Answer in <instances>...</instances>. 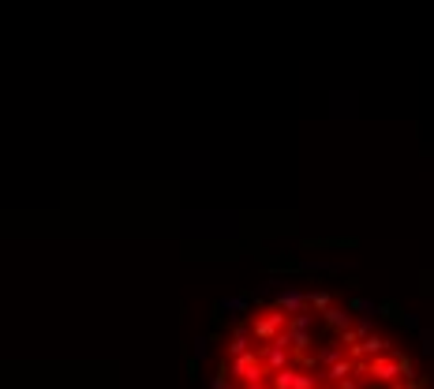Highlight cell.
Segmentation results:
<instances>
[{
  "instance_id": "cell-1",
  "label": "cell",
  "mask_w": 434,
  "mask_h": 389,
  "mask_svg": "<svg viewBox=\"0 0 434 389\" xmlns=\"http://www.w3.org/2000/svg\"><path fill=\"white\" fill-rule=\"evenodd\" d=\"M285 326H288V315H281L278 307H258L255 315L247 318V333H251V341H258L255 348L273 344L285 333Z\"/></svg>"
},
{
  "instance_id": "cell-2",
  "label": "cell",
  "mask_w": 434,
  "mask_h": 389,
  "mask_svg": "<svg viewBox=\"0 0 434 389\" xmlns=\"http://www.w3.org/2000/svg\"><path fill=\"white\" fill-rule=\"evenodd\" d=\"M225 363H229V378H236L240 385H262V382H270V371L262 367L258 348H251V352H244V356H236V359H225Z\"/></svg>"
},
{
  "instance_id": "cell-3",
  "label": "cell",
  "mask_w": 434,
  "mask_h": 389,
  "mask_svg": "<svg viewBox=\"0 0 434 389\" xmlns=\"http://www.w3.org/2000/svg\"><path fill=\"white\" fill-rule=\"evenodd\" d=\"M367 382H375V385H393V382H397V363H393V352L367 359Z\"/></svg>"
},
{
  "instance_id": "cell-4",
  "label": "cell",
  "mask_w": 434,
  "mask_h": 389,
  "mask_svg": "<svg viewBox=\"0 0 434 389\" xmlns=\"http://www.w3.org/2000/svg\"><path fill=\"white\" fill-rule=\"evenodd\" d=\"M258 359H262V367H266L270 374L292 367V352H288L285 344H262V348H258Z\"/></svg>"
},
{
  "instance_id": "cell-5",
  "label": "cell",
  "mask_w": 434,
  "mask_h": 389,
  "mask_svg": "<svg viewBox=\"0 0 434 389\" xmlns=\"http://www.w3.org/2000/svg\"><path fill=\"white\" fill-rule=\"evenodd\" d=\"M270 307H278L281 315H288V318H292V315H304V310H307V292L285 289V292L273 296V303H270Z\"/></svg>"
},
{
  "instance_id": "cell-6",
  "label": "cell",
  "mask_w": 434,
  "mask_h": 389,
  "mask_svg": "<svg viewBox=\"0 0 434 389\" xmlns=\"http://www.w3.org/2000/svg\"><path fill=\"white\" fill-rule=\"evenodd\" d=\"M251 333H247V322H240V326L232 330L229 337V344H225V359H236V356H244V352H251Z\"/></svg>"
},
{
  "instance_id": "cell-7",
  "label": "cell",
  "mask_w": 434,
  "mask_h": 389,
  "mask_svg": "<svg viewBox=\"0 0 434 389\" xmlns=\"http://www.w3.org/2000/svg\"><path fill=\"white\" fill-rule=\"evenodd\" d=\"M356 236H322V240H304V251H341V248H356Z\"/></svg>"
},
{
  "instance_id": "cell-8",
  "label": "cell",
  "mask_w": 434,
  "mask_h": 389,
  "mask_svg": "<svg viewBox=\"0 0 434 389\" xmlns=\"http://www.w3.org/2000/svg\"><path fill=\"white\" fill-rule=\"evenodd\" d=\"M319 318H322V326L333 330V333H345L352 326V310L348 307H330V310H322Z\"/></svg>"
},
{
  "instance_id": "cell-9",
  "label": "cell",
  "mask_w": 434,
  "mask_h": 389,
  "mask_svg": "<svg viewBox=\"0 0 434 389\" xmlns=\"http://www.w3.org/2000/svg\"><path fill=\"white\" fill-rule=\"evenodd\" d=\"M345 378H356V363H352L348 356L337 359V363H330V367H326V374H322V382H330V385L345 382ZM360 382H363V378H360Z\"/></svg>"
},
{
  "instance_id": "cell-10",
  "label": "cell",
  "mask_w": 434,
  "mask_h": 389,
  "mask_svg": "<svg viewBox=\"0 0 434 389\" xmlns=\"http://www.w3.org/2000/svg\"><path fill=\"white\" fill-rule=\"evenodd\" d=\"M262 266L273 269V274H304V269H311L299 258H273V255H262Z\"/></svg>"
},
{
  "instance_id": "cell-11",
  "label": "cell",
  "mask_w": 434,
  "mask_h": 389,
  "mask_svg": "<svg viewBox=\"0 0 434 389\" xmlns=\"http://www.w3.org/2000/svg\"><path fill=\"white\" fill-rule=\"evenodd\" d=\"M330 307H333V296H330V292H322V289L307 292V310H311L314 318H319L322 310H330Z\"/></svg>"
},
{
  "instance_id": "cell-12",
  "label": "cell",
  "mask_w": 434,
  "mask_h": 389,
  "mask_svg": "<svg viewBox=\"0 0 434 389\" xmlns=\"http://www.w3.org/2000/svg\"><path fill=\"white\" fill-rule=\"evenodd\" d=\"M393 363H397V382L419 378V374H416V359H412L409 352H393Z\"/></svg>"
},
{
  "instance_id": "cell-13",
  "label": "cell",
  "mask_w": 434,
  "mask_h": 389,
  "mask_svg": "<svg viewBox=\"0 0 434 389\" xmlns=\"http://www.w3.org/2000/svg\"><path fill=\"white\" fill-rule=\"evenodd\" d=\"M337 359H345V348H341V344L314 348V363H319V367H330V363H337Z\"/></svg>"
},
{
  "instance_id": "cell-14",
  "label": "cell",
  "mask_w": 434,
  "mask_h": 389,
  "mask_svg": "<svg viewBox=\"0 0 434 389\" xmlns=\"http://www.w3.org/2000/svg\"><path fill=\"white\" fill-rule=\"evenodd\" d=\"M375 315H382V318H397V322H401V315H404V307H401L397 300H382V303L375 307Z\"/></svg>"
},
{
  "instance_id": "cell-15",
  "label": "cell",
  "mask_w": 434,
  "mask_h": 389,
  "mask_svg": "<svg viewBox=\"0 0 434 389\" xmlns=\"http://www.w3.org/2000/svg\"><path fill=\"white\" fill-rule=\"evenodd\" d=\"M244 307H247L244 296H232V300H221V303H217V310H244Z\"/></svg>"
},
{
  "instance_id": "cell-16",
  "label": "cell",
  "mask_w": 434,
  "mask_h": 389,
  "mask_svg": "<svg viewBox=\"0 0 434 389\" xmlns=\"http://www.w3.org/2000/svg\"><path fill=\"white\" fill-rule=\"evenodd\" d=\"M416 333H419V344H423V352H434V330H423V326H419Z\"/></svg>"
},
{
  "instance_id": "cell-17",
  "label": "cell",
  "mask_w": 434,
  "mask_h": 389,
  "mask_svg": "<svg viewBox=\"0 0 434 389\" xmlns=\"http://www.w3.org/2000/svg\"><path fill=\"white\" fill-rule=\"evenodd\" d=\"M348 310H375V303H371V300H360V296H356V300L348 303Z\"/></svg>"
},
{
  "instance_id": "cell-18",
  "label": "cell",
  "mask_w": 434,
  "mask_h": 389,
  "mask_svg": "<svg viewBox=\"0 0 434 389\" xmlns=\"http://www.w3.org/2000/svg\"><path fill=\"white\" fill-rule=\"evenodd\" d=\"M240 389H270V382H262V385H240Z\"/></svg>"
}]
</instances>
